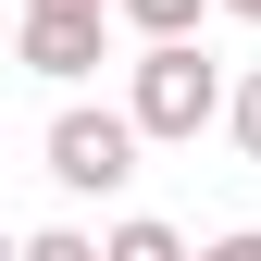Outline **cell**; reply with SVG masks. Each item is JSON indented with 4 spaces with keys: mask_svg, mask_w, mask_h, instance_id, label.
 <instances>
[{
    "mask_svg": "<svg viewBox=\"0 0 261 261\" xmlns=\"http://www.w3.org/2000/svg\"><path fill=\"white\" fill-rule=\"evenodd\" d=\"M137 149H149V124H137V112H100V100L50 112V174L75 187V199H112V187L137 174Z\"/></svg>",
    "mask_w": 261,
    "mask_h": 261,
    "instance_id": "7a4b0ae2",
    "label": "cell"
},
{
    "mask_svg": "<svg viewBox=\"0 0 261 261\" xmlns=\"http://www.w3.org/2000/svg\"><path fill=\"white\" fill-rule=\"evenodd\" d=\"M224 13H237V25H261V0H224Z\"/></svg>",
    "mask_w": 261,
    "mask_h": 261,
    "instance_id": "52a82bcc",
    "label": "cell"
},
{
    "mask_svg": "<svg viewBox=\"0 0 261 261\" xmlns=\"http://www.w3.org/2000/svg\"><path fill=\"white\" fill-rule=\"evenodd\" d=\"M112 13L137 25V38H199V13H212V0H112Z\"/></svg>",
    "mask_w": 261,
    "mask_h": 261,
    "instance_id": "277c9868",
    "label": "cell"
},
{
    "mask_svg": "<svg viewBox=\"0 0 261 261\" xmlns=\"http://www.w3.org/2000/svg\"><path fill=\"white\" fill-rule=\"evenodd\" d=\"M112 261H187V237L149 224V212H124V224H112Z\"/></svg>",
    "mask_w": 261,
    "mask_h": 261,
    "instance_id": "5b68a950",
    "label": "cell"
},
{
    "mask_svg": "<svg viewBox=\"0 0 261 261\" xmlns=\"http://www.w3.org/2000/svg\"><path fill=\"white\" fill-rule=\"evenodd\" d=\"M224 124H237V149L261 162V75H249V87H224Z\"/></svg>",
    "mask_w": 261,
    "mask_h": 261,
    "instance_id": "8992f818",
    "label": "cell"
},
{
    "mask_svg": "<svg viewBox=\"0 0 261 261\" xmlns=\"http://www.w3.org/2000/svg\"><path fill=\"white\" fill-rule=\"evenodd\" d=\"M124 112H137L149 137H174V149H187V137L224 112V75H212V50H199V38H149V50H137V87H124Z\"/></svg>",
    "mask_w": 261,
    "mask_h": 261,
    "instance_id": "6da1fadb",
    "label": "cell"
},
{
    "mask_svg": "<svg viewBox=\"0 0 261 261\" xmlns=\"http://www.w3.org/2000/svg\"><path fill=\"white\" fill-rule=\"evenodd\" d=\"M100 25H112V0H25V75H50V87H75V75H100Z\"/></svg>",
    "mask_w": 261,
    "mask_h": 261,
    "instance_id": "3957f363",
    "label": "cell"
}]
</instances>
